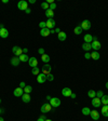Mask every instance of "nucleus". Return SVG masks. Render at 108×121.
Wrapping results in <instances>:
<instances>
[{
  "label": "nucleus",
  "instance_id": "nucleus-1",
  "mask_svg": "<svg viewBox=\"0 0 108 121\" xmlns=\"http://www.w3.org/2000/svg\"><path fill=\"white\" fill-rule=\"evenodd\" d=\"M12 52L14 53L15 56H17V57H20L21 55L23 54V49L20 48V47H17V45H14L12 48Z\"/></svg>",
  "mask_w": 108,
  "mask_h": 121
},
{
  "label": "nucleus",
  "instance_id": "nucleus-2",
  "mask_svg": "<svg viewBox=\"0 0 108 121\" xmlns=\"http://www.w3.org/2000/svg\"><path fill=\"white\" fill-rule=\"evenodd\" d=\"M17 8L20 9V10H22V11H25L26 9H28L27 1H25V0H21L20 2L17 3Z\"/></svg>",
  "mask_w": 108,
  "mask_h": 121
},
{
  "label": "nucleus",
  "instance_id": "nucleus-3",
  "mask_svg": "<svg viewBox=\"0 0 108 121\" xmlns=\"http://www.w3.org/2000/svg\"><path fill=\"white\" fill-rule=\"evenodd\" d=\"M51 109H52V106H51L50 103H45V104H43V105L41 106V112L42 113L49 112Z\"/></svg>",
  "mask_w": 108,
  "mask_h": 121
},
{
  "label": "nucleus",
  "instance_id": "nucleus-4",
  "mask_svg": "<svg viewBox=\"0 0 108 121\" xmlns=\"http://www.w3.org/2000/svg\"><path fill=\"white\" fill-rule=\"evenodd\" d=\"M80 26L83 30H89L91 28V22L89 20H83Z\"/></svg>",
  "mask_w": 108,
  "mask_h": 121
},
{
  "label": "nucleus",
  "instance_id": "nucleus-5",
  "mask_svg": "<svg viewBox=\"0 0 108 121\" xmlns=\"http://www.w3.org/2000/svg\"><path fill=\"white\" fill-rule=\"evenodd\" d=\"M45 25H47V28L49 29H54V26H55V21L54 18H48L47 22H45Z\"/></svg>",
  "mask_w": 108,
  "mask_h": 121
},
{
  "label": "nucleus",
  "instance_id": "nucleus-6",
  "mask_svg": "<svg viewBox=\"0 0 108 121\" xmlns=\"http://www.w3.org/2000/svg\"><path fill=\"white\" fill-rule=\"evenodd\" d=\"M50 104L52 107H54V108H56V107H58V106L60 105V99L57 97H52L50 101Z\"/></svg>",
  "mask_w": 108,
  "mask_h": 121
},
{
  "label": "nucleus",
  "instance_id": "nucleus-7",
  "mask_svg": "<svg viewBox=\"0 0 108 121\" xmlns=\"http://www.w3.org/2000/svg\"><path fill=\"white\" fill-rule=\"evenodd\" d=\"M91 47H92V49H93L94 51H98L99 49L102 48V44L101 42L98 40H93L92 41V43H91Z\"/></svg>",
  "mask_w": 108,
  "mask_h": 121
},
{
  "label": "nucleus",
  "instance_id": "nucleus-8",
  "mask_svg": "<svg viewBox=\"0 0 108 121\" xmlns=\"http://www.w3.org/2000/svg\"><path fill=\"white\" fill-rule=\"evenodd\" d=\"M28 65H29L31 68L38 67V60L36 57H29V60H28Z\"/></svg>",
  "mask_w": 108,
  "mask_h": 121
},
{
  "label": "nucleus",
  "instance_id": "nucleus-9",
  "mask_svg": "<svg viewBox=\"0 0 108 121\" xmlns=\"http://www.w3.org/2000/svg\"><path fill=\"white\" fill-rule=\"evenodd\" d=\"M51 70H52V67H51L49 64H45V65L42 67V73H44L45 76L50 75V73H51Z\"/></svg>",
  "mask_w": 108,
  "mask_h": 121
},
{
  "label": "nucleus",
  "instance_id": "nucleus-10",
  "mask_svg": "<svg viewBox=\"0 0 108 121\" xmlns=\"http://www.w3.org/2000/svg\"><path fill=\"white\" fill-rule=\"evenodd\" d=\"M13 94H14V96H16V97H20V96L22 97V95L24 94V90H23L22 88H20V86H18V88H16L14 90Z\"/></svg>",
  "mask_w": 108,
  "mask_h": 121
},
{
  "label": "nucleus",
  "instance_id": "nucleus-11",
  "mask_svg": "<svg viewBox=\"0 0 108 121\" xmlns=\"http://www.w3.org/2000/svg\"><path fill=\"white\" fill-rule=\"evenodd\" d=\"M47 81V76L44 75V73H39V75L37 76V82L38 83H43Z\"/></svg>",
  "mask_w": 108,
  "mask_h": 121
},
{
  "label": "nucleus",
  "instance_id": "nucleus-12",
  "mask_svg": "<svg viewBox=\"0 0 108 121\" xmlns=\"http://www.w3.org/2000/svg\"><path fill=\"white\" fill-rule=\"evenodd\" d=\"M92 105H93L94 107H99V106L102 105L101 98H98V97H94V98H92Z\"/></svg>",
  "mask_w": 108,
  "mask_h": 121
},
{
  "label": "nucleus",
  "instance_id": "nucleus-13",
  "mask_svg": "<svg viewBox=\"0 0 108 121\" xmlns=\"http://www.w3.org/2000/svg\"><path fill=\"white\" fill-rule=\"evenodd\" d=\"M8 36H9V30L4 27L1 28V29H0V37L4 39V38H8Z\"/></svg>",
  "mask_w": 108,
  "mask_h": 121
},
{
  "label": "nucleus",
  "instance_id": "nucleus-14",
  "mask_svg": "<svg viewBox=\"0 0 108 121\" xmlns=\"http://www.w3.org/2000/svg\"><path fill=\"white\" fill-rule=\"evenodd\" d=\"M71 93H73V92H71V90L69 88H67V86H66V88H64L63 90H62V94H63V96H66V97L70 96Z\"/></svg>",
  "mask_w": 108,
  "mask_h": 121
},
{
  "label": "nucleus",
  "instance_id": "nucleus-15",
  "mask_svg": "<svg viewBox=\"0 0 108 121\" xmlns=\"http://www.w3.org/2000/svg\"><path fill=\"white\" fill-rule=\"evenodd\" d=\"M20 57H17V56H14V57H12L11 58V60H10V63H11V65L12 66H17V65H20Z\"/></svg>",
  "mask_w": 108,
  "mask_h": 121
},
{
  "label": "nucleus",
  "instance_id": "nucleus-16",
  "mask_svg": "<svg viewBox=\"0 0 108 121\" xmlns=\"http://www.w3.org/2000/svg\"><path fill=\"white\" fill-rule=\"evenodd\" d=\"M90 116H91V118L93 119V120H95V121H97L98 119H99V113H98L96 110H91Z\"/></svg>",
  "mask_w": 108,
  "mask_h": 121
},
{
  "label": "nucleus",
  "instance_id": "nucleus-17",
  "mask_svg": "<svg viewBox=\"0 0 108 121\" xmlns=\"http://www.w3.org/2000/svg\"><path fill=\"white\" fill-rule=\"evenodd\" d=\"M50 34H51V30L49 29V28H47V27L40 30V35L42 36V37H48Z\"/></svg>",
  "mask_w": 108,
  "mask_h": 121
},
{
  "label": "nucleus",
  "instance_id": "nucleus-18",
  "mask_svg": "<svg viewBox=\"0 0 108 121\" xmlns=\"http://www.w3.org/2000/svg\"><path fill=\"white\" fill-rule=\"evenodd\" d=\"M94 40V38L92 35H90V34H86V36H84V42L86 43H92V41Z\"/></svg>",
  "mask_w": 108,
  "mask_h": 121
},
{
  "label": "nucleus",
  "instance_id": "nucleus-19",
  "mask_svg": "<svg viewBox=\"0 0 108 121\" xmlns=\"http://www.w3.org/2000/svg\"><path fill=\"white\" fill-rule=\"evenodd\" d=\"M22 101L24 102V103H29L30 101H31V98H30V95L29 94H27V93H24L22 95Z\"/></svg>",
  "mask_w": 108,
  "mask_h": 121
},
{
  "label": "nucleus",
  "instance_id": "nucleus-20",
  "mask_svg": "<svg viewBox=\"0 0 108 121\" xmlns=\"http://www.w3.org/2000/svg\"><path fill=\"white\" fill-rule=\"evenodd\" d=\"M57 37H58V40L60 41H65L66 38H67V35H66V33H64V31H60L57 35Z\"/></svg>",
  "mask_w": 108,
  "mask_h": 121
},
{
  "label": "nucleus",
  "instance_id": "nucleus-21",
  "mask_svg": "<svg viewBox=\"0 0 108 121\" xmlns=\"http://www.w3.org/2000/svg\"><path fill=\"white\" fill-rule=\"evenodd\" d=\"M99 53L97 52V51H94V52H92L91 53V58H93L94 60H99Z\"/></svg>",
  "mask_w": 108,
  "mask_h": 121
},
{
  "label": "nucleus",
  "instance_id": "nucleus-22",
  "mask_svg": "<svg viewBox=\"0 0 108 121\" xmlns=\"http://www.w3.org/2000/svg\"><path fill=\"white\" fill-rule=\"evenodd\" d=\"M45 16L48 18H53V16H54V11H52V10H47L45 11Z\"/></svg>",
  "mask_w": 108,
  "mask_h": 121
},
{
  "label": "nucleus",
  "instance_id": "nucleus-23",
  "mask_svg": "<svg viewBox=\"0 0 108 121\" xmlns=\"http://www.w3.org/2000/svg\"><path fill=\"white\" fill-rule=\"evenodd\" d=\"M20 60H21V62H24V63H25V62H28V60H29V57H28L27 54L23 53L22 55L20 56Z\"/></svg>",
  "mask_w": 108,
  "mask_h": 121
},
{
  "label": "nucleus",
  "instance_id": "nucleus-24",
  "mask_svg": "<svg viewBox=\"0 0 108 121\" xmlns=\"http://www.w3.org/2000/svg\"><path fill=\"white\" fill-rule=\"evenodd\" d=\"M102 115H103L104 117H108V105L103 106V108H102Z\"/></svg>",
  "mask_w": 108,
  "mask_h": 121
},
{
  "label": "nucleus",
  "instance_id": "nucleus-25",
  "mask_svg": "<svg viewBox=\"0 0 108 121\" xmlns=\"http://www.w3.org/2000/svg\"><path fill=\"white\" fill-rule=\"evenodd\" d=\"M41 60H42V62H44L45 64H48L49 62H50V56L48 55V54H43V55H41Z\"/></svg>",
  "mask_w": 108,
  "mask_h": 121
},
{
  "label": "nucleus",
  "instance_id": "nucleus-26",
  "mask_svg": "<svg viewBox=\"0 0 108 121\" xmlns=\"http://www.w3.org/2000/svg\"><path fill=\"white\" fill-rule=\"evenodd\" d=\"M82 49L84 51H86V52H89V51L92 49V47H91V43H86V42H84L82 44Z\"/></svg>",
  "mask_w": 108,
  "mask_h": 121
},
{
  "label": "nucleus",
  "instance_id": "nucleus-27",
  "mask_svg": "<svg viewBox=\"0 0 108 121\" xmlns=\"http://www.w3.org/2000/svg\"><path fill=\"white\" fill-rule=\"evenodd\" d=\"M81 112H82L84 116H89V115L91 113V109L89 108V107H83L82 110H81Z\"/></svg>",
  "mask_w": 108,
  "mask_h": 121
},
{
  "label": "nucleus",
  "instance_id": "nucleus-28",
  "mask_svg": "<svg viewBox=\"0 0 108 121\" xmlns=\"http://www.w3.org/2000/svg\"><path fill=\"white\" fill-rule=\"evenodd\" d=\"M82 28H81V26H76L75 29H73V33L76 34V35H81V33H82Z\"/></svg>",
  "mask_w": 108,
  "mask_h": 121
},
{
  "label": "nucleus",
  "instance_id": "nucleus-29",
  "mask_svg": "<svg viewBox=\"0 0 108 121\" xmlns=\"http://www.w3.org/2000/svg\"><path fill=\"white\" fill-rule=\"evenodd\" d=\"M101 102L102 104H104V106L108 105V95H103V97L101 98Z\"/></svg>",
  "mask_w": 108,
  "mask_h": 121
},
{
  "label": "nucleus",
  "instance_id": "nucleus-30",
  "mask_svg": "<svg viewBox=\"0 0 108 121\" xmlns=\"http://www.w3.org/2000/svg\"><path fill=\"white\" fill-rule=\"evenodd\" d=\"M24 92L27 94H30L31 92H33V86H26L25 88H24Z\"/></svg>",
  "mask_w": 108,
  "mask_h": 121
},
{
  "label": "nucleus",
  "instance_id": "nucleus-31",
  "mask_svg": "<svg viewBox=\"0 0 108 121\" xmlns=\"http://www.w3.org/2000/svg\"><path fill=\"white\" fill-rule=\"evenodd\" d=\"M31 73L35 75V76H38L39 73H40V69H39L38 67H34L33 69H31Z\"/></svg>",
  "mask_w": 108,
  "mask_h": 121
},
{
  "label": "nucleus",
  "instance_id": "nucleus-32",
  "mask_svg": "<svg viewBox=\"0 0 108 121\" xmlns=\"http://www.w3.org/2000/svg\"><path fill=\"white\" fill-rule=\"evenodd\" d=\"M88 95H89V97H91V98H94V97H96V92L94 90H90L88 92Z\"/></svg>",
  "mask_w": 108,
  "mask_h": 121
},
{
  "label": "nucleus",
  "instance_id": "nucleus-33",
  "mask_svg": "<svg viewBox=\"0 0 108 121\" xmlns=\"http://www.w3.org/2000/svg\"><path fill=\"white\" fill-rule=\"evenodd\" d=\"M41 8H42V9H44V10L47 11V10H49V9H50V4H49L47 1H45V2L41 3Z\"/></svg>",
  "mask_w": 108,
  "mask_h": 121
},
{
  "label": "nucleus",
  "instance_id": "nucleus-34",
  "mask_svg": "<svg viewBox=\"0 0 108 121\" xmlns=\"http://www.w3.org/2000/svg\"><path fill=\"white\" fill-rule=\"evenodd\" d=\"M47 80H49V81H53V80H54V76H53L52 73L48 75V76H47Z\"/></svg>",
  "mask_w": 108,
  "mask_h": 121
},
{
  "label": "nucleus",
  "instance_id": "nucleus-35",
  "mask_svg": "<svg viewBox=\"0 0 108 121\" xmlns=\"http://www.w3.org/2000/svg\"><path fill=\"white\" fill-rule=\"evenodd\" d=\"M103 95H104L103 91H98L97 93H96V97H98V98H102L103 97Z\"/></svg>",
  "mask_w": 108,
  "mask_h": 121
},
{
  "label": "nucleus",
  "instance_id": "nucleus-36",
  "mask_svg": "<svg viewBox=\"0 0 108 121\" xmlns=\"http://www.w3.org/2000/svg\"><path fill=\"white\" fill-rule=\"evenodd\" d=\"M39 26H40L41 29L45 28V27H47V25H45V22H40V23H39Z\"/></svg>",
  "mask_w": 108,
  "mask_h": 121
},
{
  "label": "nucleus",
  "instance_id": "nucleus-37",
  "mask_svg": "<svg viewBox=\"0 0 108 121\" xmlns=\"http://www.w3.org/2000/svg\"><path fill=\"white\" fill-rule=\"evenodd\" d=\"M54 9H56V4H55V3H51V4H50V10L54 11Z\"/></svg>",
  "mask_w": 108,
  "mask_h": 121
},
{
  "label": "nucleus",
  "instance_id": "nucleus-38",
  "mask_svg": "<svg viewBox=\"0 0 108 121\" xmlns=\"http://www.w3.org/2000/svg\"><path fill=\"white\" fill-rule=\"evenodd\" d=\"M38 53H39V54H41V55H43V54H44V49L40 48L39 50H38Z\"/></svg>",
  "mask_w": 108,
  "mask_h": 121
},
{
  "label": "nucleus",
  "instance_id": "nucleus-39",
  "mask_svg": "<svg viewBox=\"0 0 108 121\" xmlns=\"http://www.w3.org/2000/svg\"><path fill=\"white\" fill-rule=\"evenodd\" d=\"M84 57L86 58V60H89V58H91V53H89V52H86V54H84Z\"/></svg>",
  "mask_w": 108,
  "mask_h": 121
},
{
  "label": "nucleus",
  "instance_id": "nucleus-40",
  "mask_svg": "<svg viewBox=\"0 0 108 121\" xmlns=\"http://www.w3.org/2000/svg\"><path fill=\"white\" fill-rule=\"evenodd\" d=\"M37 121H45V116H44V115H42V116H41L40 118L38 119Z\"/></svg>",
  "mask_w": 108,
  "mask_h": 121
},
{
  "label": "nucleus",
  "instance_id": "nucleus-41",
  "mask_svg": "<svg viewBox=\"0 0 108 121\" xmlns=\"http://www.w3.org/2000/svg\"><path fill=\"white\" fill-rule=\"evenodd\" d=\"M25 86H26V84H25V82H23V81H22V82H21L20 83V88H25Z\"/></svg>",
  "mask_w": 108,
  "mask_h": 121
},
{
  "label": "nucleus",
  "instance_id": "nucleus-42",
  "mask_svg": "<svg viewBox=\"0 0 108 121\" xmlns=\"http://www.w3.org/2000/svg\"><path fill=\"white\" fill-rule=\"evenodd\" d=\"M54 33L60 34V28H54Z\"/></svg>",
  "mask_w": 108,
  "mask_h": 121
},
{
  "label": "nucleus",
  "instance_id": "nucleus-43",
  "mask_svg": "<svg viewBox=\"0 0 108 121\" xmlns=\"http://www.w3.org/2000/svg\"><path fill=\"white\" fill-rule=\"evenodd\" d=\"M25 12H26V13H27V14H29V13H30V12H31V10H30L29 8H28V9H26V10H25Z\"/></svg>",
  "mask_w": 108,
  "mask_h": 121
},
{
  "label": "nucleus",
  "instance_id": "nucleus-44",
  "mask_svg": "<svg viewBox=\"0 0 108 121\" xmlns=\"http://www.w3.org/2000/svg\"><path fill=\"white\" fill-rule=\"evenodd\" d=\"M70 96H71V98H76V94L75 93H71Z\"/></svg>",
  "mask_w": 108,
  "mask_h": 121
},
{
  "label": "nucleus",
  "instance_id": "nucleus-45",
  "mask_svg": "<svg viewBox=\"0 0 108 121\" xmlns=\"http://www.w3.org/2000/svg\"><path fill=\"white\" fill-rule=\"evenodd\" d=\"M51 98H52V97H51V96H50V95H48V96H47V99H48V101H49V102H50V101H51Z\"/></svg>",
  "mask_w": 108,
  "mask_h": 121
},
{
  "label": "nucleus",
  "instance_id": "nucleus-46",
  "mask_svg": "<svg viewBox=\"0 0 108 121\" xmlns=\"http://www.w3.org/2000/svg\"><path fill=\"white\" fill-rule=\"evenodd\" d=\"M26 52H28L27 49H23V53H25V54H26Z\"/></svg>",
  "mask_w": 108,
  "mask_h": 121
},
{
  "label": "nucleus",
  "instance_id": "nucleus-47",
  "mask_svg": "<svg viewBox=\"0 0 108 121\" xmlns=\"http://www.w3.org/2000/svg\"><path fill=\"white\" fill-rule=\"evenodd\" d=\"M35 2H36L35 0H29V3H35Z\"/></svg>",
  "mask_w": 108,
  "mask_h": 121
},
{
  "label": "nucleus",
  "instance_id": "nucleus-48",
  "mask_svg": "<svg viewBox=\"0 0 108 121\" xmlns=\"http://www.w3.org/2000/svg\"><path fill=\"white\" fill-rule=\"evenodd\" d=\"M2 2H3V3H8L9 1H8V0H2Z\"/></svg>",
  "mask_w": 108,
  "mask_h": 121
},
{
  "label": "nucleus",
  "instance_id": "nucleus-49",
  "mask_svg": "<svg viewBox=\"0 0 108 121\" xmlns=\"http://www.w3.org/2000/svg\"><path fill=\"white\" fill-rule=\"evenodd\" d=\"M106 89H108V82H106Z\"/></svg>",
  "mask_w": 108,
  "mask_h": 121
},
{
  "label": "nucleus",
  "instance_id": "nucleus-50",
  "mask_svg": "<svg viewBox=\"0 0 108 121\" xmlns=\"http://www.w3.org/2000/svg\"><path fill=\"white\" fill-rule=\"evenodd\" d=\"M1 112H3V109H1V108H0V113H1Z\"/></svg>",
  "mask_w": 108,
  "mask_h": 121
},
{
  "label": "nucleus",
  "instance_id": "nucleus-51",
  "mask_svg": "<svg viewBox=\"0 0 108 121\" xmlns=\"http://www.w3.org/2000/svg\"><path fill=\"white\" fill-rule=\"evenodd\" d=\"M45 121H52V120H50V119H45Z\"/></svg>",
  "mask_w": 108,
  "mask_h": 121
},
{
  "label": "nucleus",
  "instance_id": "nucleus-52",
  "mask_svg": "<svg viewBox=\"0 0 108 121\" xmlns=\"http://www.w3.org/2000/svg\"><path fill=\"white\" fill-rule=\"evenodd\" d=\"M0 121H4V120H3V119H2V118H0Z\"/></svg>",
  "mask_w": 108,
  "mask_h": 121
},
{
  "label": "nucleus",
  "instance_id": "nucleus-53",
  "mask_svg": "<svg viewBox=\"0 0 108 121\" xmlns=\"http://www.w3.org/2000/svg\"><path fill=\"white\" fill-rule=\"evenodd\" d=\"M0 104H1V98H0Z\"/></svg>",
  "mask_w": 108,
  "mask_h": 121
}]
</instances>
